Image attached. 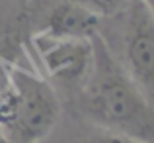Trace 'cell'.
<instances>
[{
  "label": "cell",
  "instance_id": "1",
  "mask_svg": "<svg viewBox=\"0 0 154 143\" xmlns=\"http://www.w3.org/2000/svg\"><path fill=\"white\" fill-rule=\"evenodd\" d=\"M92 73L80 92L64 106L66 112L139 143H154V108L113 59L98 34Z\"/></svg>",
  "mask_w": 154,
  "mask_h": 143
},
{
  "label": "cell",
  "instance_id": "6",
  "mask_svg": "<svg viewBox=\"0 0 154 143\" xmlns=\"http://www.w3.org/2000/svg\"><path fill=\"white\" fill-rule=\"evenodd\" d=\"M72 2L86 8L88 12L98 16L100 20H103V18H109V16H115L119 10H123L129 0H72Z\"/></svg>",
  "mask_w": 154,
  "mask_h": 143
},
{
  "label": "cell",
  "instance_id": "5",
  "mask_svg": "<svg viewBox=\"0 0 154 143\" xmlns=\"http://www.w3.org/2000/svg\"><path fill=\"white\" fill-rule=\"evenodd\" d=\"M43 143H139L115 132L82 120L72 112H63V118Z\"/></svg>",
  "mask_w": 154,
  "mask_h": 143
},
{
  "label": "cell",
  "instance_id": "7",
  "mask_svg": "<svg viewBox=\"0 0 154 143\" xmlns=\"http://www.w3.org/2000/svg\"><path fill=\"white\" fill-rule=\"evenodd\" d=\"M143 4L148 8V10H150V14L154 16V0H143Z\"/></svg>",
  "mask_w": 154,
  "mask_h": 143
},
{
  "label": "cell",
  "instance_id": "8",
  "mask_svg": "<svg viewBox=\"0 0 154 143\" xmlns=\"http://www.w3.org/2000/svg\"><path fill=\"white\" fill-rule=\"evenodd\" d=\"M0 143H12V141H10V139L6 137V133L2 132V128H0Z\"/></svg>",
  "mask_w": 154,
  "mask_h": 143
},
{
  "label": "cell",
  "instance_id": "4",
  "mask_svg": "<svg viewBox=\"0 0 154 143\" xmlns=\"http://www.w3.org/2000/svg\"><path fill=\"white\" fill-rule=\"evenodd\" d=\"M94 37V35H92ZM92 37H66V35H33L27 45L29 63L47 83L59 92L63 106H66L84 83L94 65Z\"/></svg>",
  "mask_w": 154,
  "mask_h": 143
},
{
  "label": "cell",
  "instance_id": "3",
  "mask_svg": "<svg viewBox=\"0 0 154 143\" xmlns=\"http://www.w3.org/2000/svg\"><path fill=\"white\" fill-rule=\"evenodd\" d=\"M8 71L16 88V110L4 133L12 143H43L63 118V100L35 69L8 65Z\"/></svg>",
  "mask_w": 154,
  "mask_h": 143
},
{
  "label": "cell",
  "instance_id": "2",
  "mask_svg": "<svg viewBox=\"0 0 154 143\" xmlns=\"http://www.w3.org/2000/svg\"><path fill=\"white\" fill-rule=\"evenodd\" d=\"M98 35L154 108V16L150 10L143 0H129L115 16L100 20Z\"/></svg>",
  "mask_w": 154,
  "mask_h": 143
}]
</instances>
